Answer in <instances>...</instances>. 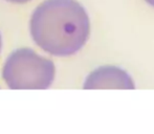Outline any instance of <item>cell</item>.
I'll list each match as a JSON object with an SVG mask.
<instances>
[{
	"instance_id": "cell-4",
	"label": "cell",
	"mask_w": 154,
	"mask_h": 134,
	"mask_svg": "<svg viewBox=\"0 0 154 134\" xmlns=\"http://www.w3.org/2000/svg\"><path fill=\"white\" fill-rule=\"evenodd\" d=\"M10 2H14V3H25L27 1H31V0H8Z\"/></svg>"
},
{
	"instance_id": "cell-1",
	"label": "cell",
	"mask_w": 154,
	"mask_h": 134,
	"mask_svg": "<svg viewBox=\"0 0 154 134\" xmlns=\"http://www.w3.org/2000/svg\"><path fill=\"white\" fill-rule=\"evenodd\" d=\"M89 33L88 15L75 0H45L31 19L34 41L54 56L75 55L87 42Z\"/></svg>"
},
{
	"instance_id": "cell-6",
	"label": "cell",
	"mask_w": 154,
	"mask_h": 134,
	"mask_svg": "<svg viewBox=\"0 0 154 134\" xmlns=\"http://www.w3.org/2000/svg\"><path fill=\"white\" fill-rule=\"evenodd\" d=\"M1 45H2V42H1V35H0V51H1Z\"/></svg>"
},
{
	"instance_id": "cell-2",
	"label": "cell",
	"mask_w": 154,
	"mask_h": 134,
	"mask_svg": "<svg viewBox=\"0 0 154 134\" xmlns=\"http://www.w3.org/2000/svg\"><path fill=\"white\" fill-rule=\"evenodd\" d=\"M55 64L29 48L15 50L4 64L2 75L11 89H47L55 79Z\"/></svg>"
},
{
	"instance_id": "cell-5",
	"label": "cell",
	"mask_w": 154,
	"mask_h": 134,
	"mask_svg": "<svg viewBox=\"0 0 154 134\" xmlns=\"http://www.w3.org/2000/svg\"><path fill=\"white\" fill-rule=\"evenodd\" d=\"M147 2H148L150 5H152V6H154V0H146Z\"/></svg>"
},
{
	"instance_id": "cell-3",
	"label": "cell",
	"mask_w": 154,
	"mask_h": 134,
	"mask_svg": "<svg viewBox=\"0 0 154 134\" xmlns=\"http://www.w3.org/2000/svg\"><path fill=\"white\" fill-rule=\"evenodd\" d=\"M85 89H134L133 80L123 69L113 66L101 67L88 75L84 84Z\"/></svg>"
}]
</instances>
